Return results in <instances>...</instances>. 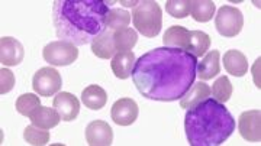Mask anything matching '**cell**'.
I'll return each mask as SVG.
<instances>
[{"label": "cell", "mask_w": 261, "mask_h": 146, "mask_svg": "<svg viewBox=\"0 0 261 146\" xmlns=\"http://www.w3.org/2000/svg\"><path fill=\"white\" fill-rule=\"evenodd\" d=\"M197 58L178 48H154L140 56L132 81L142 97L154 101H177L196 80Z\"/></svg>", "instance_id": "obj_1"}, {"label": "cell", "mask_w": 261, "mask_h": 146, "mask_svg": "<svg viewBox=\"0 0 261 146\" xmlns=\"http://www.w3.org/2000/svg\"><path fill=\"white\" fill-rule=\"evenodd\" d=\"M109 6L103 0H56L53 23L58 39L75 46L92 44L106 27Z\"/></svg>", "instance_id": "obj_2"}, {"label": "cell", "mask_w": 261, "mask_h": 146, "mask_svg": "<svg viewBox=\"0 0 261 146\" xmlns=\"http://www.w3.org/2000/svg\"><path fill=\"white\" fill-rule=\"evenodd\" d=\"M185 130L192 146H218L235 132V119L224 103L207 97L187 109Z\"/></svg>", "instance_id": "obj_3"}, {"label": "cell", "mask_w": 261, "mask_h": 146, "mask_svg": "<svg viewBox=\"0 0 261 146\" xmlns=\"http://www.w3.org/2000/svg\"><path fill=\"white\" fill-rule=\"evenodd\" d=\"M134 26L141 35L147 38L157 37L163 27V10L154 0H142L132 10Z\"/></svg>", "instance_id": "obj_4"}, {"label": "cell", "mask_w": 261, "mask_h": 146, "mask_svg": "<svg viewBox=\"0 0 261 146\" xmlns=\"http://www.w3.org/2000/svg\"><path fill=\"white\" fill-rule=\"evenodd\" d=\"M42 56L45 63L54 67H67L73 64L75 60L79 58V49L74 44L68 41H53L48 45L44 46Z\"/></svg>", "instance_id": "obj_5"}, {"label": "cell", "mask_w": 261, "mask_h": 146, "mask_svg": "<svg viewBox=\"0 0 261 146\" xmlns=\"http://www.w3.org/2000/svg\"><path fill=\"white\" fill-rule=\"evenodd\" d=\"M215 26L219 35L225 38L237 37L244 26V16L241 10L233 6H222L215 16Z\"/></svg>", "instance_id": "obj_6"}, {"label": "cell", "mask_w": 261, "mask_h": 146, "mask_svg": "<svg viewBox=\"0 0 261 146\" xmlns=\"http://www.w3.org/2000/svg\"><path fill=\"white\" fill-rule=\"evenodd\" d=\"M63 78L61 74L53 67H44L34 74L32 89L41 97H51L61 90Z\"/></svg>", "instance_id": "obj_7"}, {"label": "cell", "mask_w": 261, "mask_h": 146, "mask_svg": "<svg viewBox=\"0 0 261 146\" xmlns=\"http://www.w3.org/2000/svg\"><path fill=\"white\" fill-rule=\"evenodd\" d=\"M240 135L247 142H260L261 140V111L260 109L247 110L238 118Z\"/></svg>", "instance_id": "obj_8"}, {"label": "cell", "mask_w": 261, "mask_h": 146, "mask_svg": "<svg viewBox=\"0 0 261 146\" xmlns=\"http://www.w3.org/2000/svg\"><path fill=\"white\" fill-rule=\"evenodd\" d=\"M138 113H140V109H138L137 101L129 97H123L113 103L111 118L119 126H130L138 119Z\"/></svg>", "instance_id": "obj_9"}, {"label": "cell", "mask_w": 261, "mask_h": 146, "mask_svg": "<svg viewBox=\"0 0 261 146\" xmlns=\"http://www.w3.org/2000/svg\"><path fill=\"white\" fill-rule=\"evenodd\" d=\"M25 56V48L18 39L12 37H2L0 39V63L6 67H16Z\"/></svg>", "instance_id": "obj_10"}, {"label": "cell", "mask_w": 261, "mask_h": 146, "mask_svg": "<svg viewBox=\"0 0 261 146\" xmlns=\"http://www.w3.org/2000/svg\"><path fill=\"white\" fill-rule=\"evenodd\" d=\"M86 142L90 146H109L113 142L112 128L103 120H93L86 128Z\"/></svg>", "instance_id": "obj_11"}, {"label": "cell", "mask_w": 261, "mask_h": 146, "mask_svg": "<svg viewBox=\"0 0 261 146\" xmlns=\"http://www.w3.org/2000/svg\"><path fill=\"white\" fill-rule=\"evenodd\" d=\"M53 106L58 111L61 120H64V122H73L77 119V116L80 113V101L74 94L68 92L58 93L54 99Z\"/></svg>", "instance_id": "obj_12"}, {"label": "cell", "mask_w": 261, "mask_h": 146, "mask_svg": "<svg viewBox=\"0 0 261 146\" xmlns=\"http://www.w3.org/2000/svg\"><path fill=\"white\" fill-rule=\"evenodd\" d=\"M92 52L100 60H109L118 54L113 42V31L105 27L102 32L92 41Z\"/></svg>", "instance_id": "obj_13"}, {"label": "cell", "mask_w": 261, "mask_h": 146, "mask_svg": "<svg viewBox=\"0 0 261 146\" xmlns=\"http://www.w3.org/2000/svg\"><path fill=\"white\" fill-rule=\"evenodd\" d=\"M221 73V52L212 49L207 54L203 55L202 61L197 63L196 75L200 80H212L218 74Z\"/></svg>", "instance_id": "obj_14"}, {"label": "cell", "mask_w": 261, "mask_h": 146, "mask_svg": "<svg viewBox=\"0 0 261 146\" xmlns=\"http://www.w3.org/2000/svg\"><path fill=\"white\" fill-rule=\"evenodd\" d=\"M135 54L132 51H123V52H118L115 54L111 63V68H112L115 77H118L119 80H126L132 75V70L135 65Z\"/></svg>", "instance_id": "obj_15"}, {"label": "cell", "mask_w": 261, "mask_h": 146, "mask_svg": "<svg viewBox=\"0 0 261 146\" xmlns=\"http://www.w3.org/2000/svg\"><path fill=\"white\" fill-rule=\"evenodd\" d=\"M224 67L226 73L231 74L233 77H244L248 71V61H247V56L241 51L231 49V51L225 52Z\"/></svg>", "instance_id": "obj_16"}, {"label": "cell", "mask_w": 261, "mask_h": 146, "mask_svg": "<svg viewBox=\"0 0 261 146\" xmlns=\"http://www.w3.org/2000/svg\"><path fill=\"white\" fill-rule=\"evenodd\" d=\"M207 97H211V87L203 81L193 82L190 90L180 99V106L181 109H192L197 103L206 100Z\"/></svg>", "instance_id": "obj_17"}, {"label": "cell", "mask_w": 261, "mask_h": 146, "mask_svg": "<svg viewBox=\"0 0 261 146\" xmlns=\"http://www.w3.org/2000/svg\"><path fill=\"white\" fill-rule=\"evenodd\" d=\"M29 120L34 126H38L41 129H53L56 128L57 125L60 123V114L56 109H49L45 106H39L31 116Z\"/></svg>", "instance_id": "obj_18"}, {"label": "cell", "mask_w": 261, "mask_h": 146, "mask_svg": "<svg viewBox=\"0 0 261 146\" xmlns=\"http://www.w3.org/2000/svg\"><path fill=\"white\" fill-rule=\"evenodd\" d=\"M189 39H190V31L185 26H170L164 34L163 38V44L168 48H178L186 51L189 45Z\"/></svg>", "instance_id": "obj_19"}, {"label": "cell", "mask_w": 261, "mask_h": 146, "mask_svg": "<svg viewBox=\"0 0 261 146\" xmlns=\"http://www.w3.org/2000/svg\"><path fill=\"white\" fill-rule=\"evenodd\" d=\"M82 101L83 104L90 110H100L108 103V94L100 85H87L82 93Z\"/></svg>", "instance_id": "obj_20"}, {"label": "cell", "mask_w": 261, "mask_h": 146, "mask_svg": "<svg viewBox=\"0 0 261 146\" xmlns=\"http://www.w3.org/2000/svg\"><path fill=\"white\" fill-rule=\"evenodd\" d=\"M211 48V37L202 31H190V39L187 45V52L196 58L203 56Z\"/></svg>", "instance_id": "obj_21"}, {"label": "cell", "mask_w": 261, "mask_h": 146, "mask_svg": "<svg viewBox=\"0 0 261 146\" xmlns=\"http://www.w3.org/2000/svg\"><path fill=\"white\" fill-rule=\"evenodd\" d=\"M113 42L118 52L132 51V48L138 42V34L135 29L125 27L121 31H113Z\"/></svg>", "instance_id": "obj_22"}, {"label": "cell", "mask_w": 261, "mask_h": 146, "mask_svg": "<svg viewBox=\"0 0 261 146\" xmlns=\"http://www.w3.org/2000/svg\"><path fill=\"white\" fill-rule=\"evenodd\" d=\"M216 6L212 0H192L190 13L196 22H209L215 16Z\"/></svg>", "instance_id": "obj_23"}, {"label": "cell", "mask_w": 261, "mask_h": 146, "mask_svg": "<svg viewBox=\"0 0 261 146\" xmlns=\"http://www.w3.org/2000/svg\"><path fill=\"white\" fill-rule=\"evenodd\" d=\"M130 23V13L125 9H115L109 10L108 18H106V27L111 31H121L128 27Z\"/></svg>", "instance_id": "obj_24"}, {"label": "cell", "mask_w": 261, "mask_h": 146, "mask_svg": "<svg viewBox=\"0 0 261 146\" xmlns=\"http://www.w3.org/2000/svg\"><path fill=\"white\" fill-rule=\"evenodd\" d=\"M232 84L229 81V78L226 75H221L216 81L214 82L212 85V90H211V94L214 96V99L219 103H226V101L231 99L232 96Z\"/></svg>", "instance_id": "obj_25"}, {"label": "cell", "mask_w": 261, "mask_h": 146, "mask_svg": "<svg viewBox=\"0 0 261 146\" xmlns=\"http://www.w3.org/2000/svg\"><path fill=\"white\" fill-rule=\"evenodd\" d=\"M41 106V100L37 94L34 93H27V94H22L19 96L18 100H16V110H18L19 114L22 116H31L35 110Z\"/></svg>", "instance_id": "obj_26"}, {"label": "cell", "mask_w": 261, "mask_h": 146, "mask_svg": "<svg viewBox=\"0 0 261 146\" xmlns=\"http://www.w3.org/2000/svg\"><path fill=\"white\" fill-rule=\"evenodd\" d=\"M23 139L27 140V143H29V145L44 146L49 142V132H47V129H41L38 126L31 125V126L25 129Z\"/></svg>", "instance_id": "obj_27"}, {"label": "cell", "mask_w": 261, "mask_h": 146, "mask_svg": "<svg viewBox=\"0 0 261 146\" xmlns=\"http://www.w3.org/2000/svg\"><path fill=\"white\" fill-rule=\"evenodd\" d=\"M190 3L192 0H168L166 2V10L173 18L183 19L190 13Z\"/></svg>", "instance_id": "obj_28"}, {"label": "cell", "mask_w": 261, "mask_h": 146, "mask_svg": "<svg viewBox=\"0 0 261 146\" xmlns=\"http://www.w3.org/2000/svg\"><path fill=\"white\" fill-rule=\"evenodd\" d=\"M15 87V75L8 68L0 70V94H8Z\"/></svg>", "instance_id": "obj_29"}, {"label": "cell", "mask_w": 261, "mask_h": 146, "mask_svg": "<svg viewBox=\"0 0 261 146\" xmlns=\"http://www.w3.org/2000/svg\"><path fill=\"white\" fill-rule=\"evenodd\" d=\"M260 63H261V58L258 56V60L255 61V64H254V68H252V73H254V82H255V85L260 89L261 87V82H260Z\"/></svg>", "instance_id": "obj_30"}]
</instances>
